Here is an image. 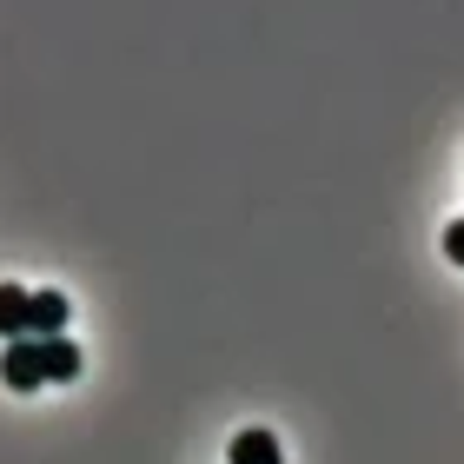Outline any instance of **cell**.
I'll return each instance as SVG.
<instances>
[{
  "mask_svg": "<svg viewBox=\"0 0 464 464\" xmlns=\"http://www.w3.org/2000/svg\"><path fill=\"white\" fill-rule=\"evenodd\" d=\"M0 385H7V392H34V385H47L40 339H7V345H0Z\"/></svg>",
  "mask_w": 464,
  "mask_h": 464,
  "instance_id": "1",
  "label": "cell"
},
{
  "mask_svg": "<svg viewBox=\"0 0 464 464\" xmlns=\"http://www.w3.org/2000/svg\"><path fill=\"white\" fill-rule=\"evenodd\" d=\"M67 325V299L60 292H27V339H53Z\"/></svg>",
  "mask_w": 464,
  "mask_h": 464,
  "instance_id": "2",
  "label": "cell"
},
{
  "mask_svg": "<svg viewBox=\"0 0 464 464\" xmlns=\"http://www.w3.org/2000/svg\"><path fill=\"white\" fill-rule=\"evenodd\" d=\"M226 464H285V451H279V438H272V431H239V438H232V451H226Z\"/></svg>",
  "mask_w": 464,
  "mask_h": 464,
  "instance_id": "3",
  "label": "cell"
},
{
  "mask_svg": "<svg viewBox=\"0 0 464 464\" xmlns=\"http://www.w3.org/2000/svg\"><path fill=\"white\" fill-rule=\"evenodd\" d=\"M40 365H47L53 385H67V378H80V345L53 332V339H40Z\"/></svg>",
  "mask_w": 464,
  "mask_h": 464,
  "instance_id": "4",
  "label": "cell"
},
{
  "mask_svg": "<svg viewBox=\"0 0 464 464\" xmlns=\"http://www.w3.org/2000/svg\"><path fill=\"white\" fill-rule=\"evenodd\" d=\"M0 339H27V292L0 285Z\"/></svg>",
  "mask_w": 464,
  "mask_h": 464,
  "instance_id": "5",
  "label": "cell"
},
{
  "mask_svg": "<svg viewBox=\"0 0 464 464\" xmlns=\"http://www.w3.org/2000/svg\"><path fill=\"white\" fill-rule=\"evenodd\" d=\"M445 252H451V266H464V219L445 226Z\"/></svg>",
  "mask_w": 464,
  "mask_h": 464,
  "instance_id": "6",
  "label": "cell"
}]
</instances>
